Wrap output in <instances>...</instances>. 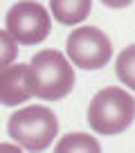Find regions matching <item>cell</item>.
Here are the masks:
<instances>
[{"instance_id": "cell-1", "label": "cell", "mask_w": 135, "mask_h": 153, "mask_svg": "<svg viewBox=\"0 0 135 153\" xmlns=\"http://www.w3.org/2000/svg\"><path fill=\"white\" fill-rule=\"evenodd\" d=\"M59 50H41L29 61V83L34 97L43 101H59L74 88L72 61Z\"/></svg>"}, {"instance_id": "cell-2", "label": "cell", "mask_w": 135, "mask_h": 153, "mask_svg": "<svg viewBox=\"0 0 135 153\" xmlns=\"http://www.w3.org/2000/svg\"><path fill=\"white\" fill-rule=\"evenodd\" d=\"M135 120V97L124 88L108 86L92 97L88 106V124L99 135L124 133Z\"/></svg>"}, {"instance_id": "cell-3", "label": "cell", "mask_w": 135, "mask_h": 153, "mask_svg": "<svg viewBox=\"0 0 135 153\" xmlns=\"http://www.w3.org/2000/svg\"><path fill=\"white\" fill-rule=\"evenodd\" d=\"M7 133L25 151H45L59 133V120L47 106L32 104L9 117Z\"/></svg>"}, {"instance_id": "cell-4", "label": "cell", "mask_w": 135, "mask_h": 153, "mask_svg": "<svg viewBox=\"0 0 135 153\" xmlns=\"http://www.w3.org/2000/svg\"><path fill=\"white\" fill-rule=\"evenodd\" d=\"M52 11H47L36 0H20L9 7L5 16V27L14 34L20 45H39L52 32Z\"/></svg>"}, {"instance_id": "cell-5", "label": "cell", "mask_w": 135, "mask_h": 153, "mask_svg": "<svg viewBox=\"0 0 135 153\" xmlns=\"http://www.w3.org/2000/svg\"><path fill=\"white\" fill-rule=\"evenodd\" d=\"M70 61L81 70H99L113 56V43L99 27H77L65 41Z\"/></svg>"}, {"instance_id": "cell-6", "label": "cell", "mask_w": 135, "mask_h": 153, "mask_svg": "<svg viewBox=\"0 0 135 153\" xmlns=\"http://www.w3.org/2000/svg\"><path fill=\"white\" fill-rule=\"evenodd\" d=\"M29 83V63H14L2 65L0 72V101L2 106H18L32 97Z\"/></svg>"}, {"instance_id": "cell-7", "label": "cell", "mask_w": 135, "mask_h": 153, "mask_svg": "<svg viewBox=\"0 0 135 153\" xmlns=\"http://www.w3.org/2000/svg\"><path fill=\"white\" fill-rule=\"evenodd\" d=\"M50 11L61 25H79L90 16L92 0H50Z\"/></svg>"}, {"instance_id": "cell-8", "label": "cell", "mask_w": 135, "mask_h": 153, "mask_svg": "<svg viewBox=\"0 0 135 153\" xmlns=\"http://www.w3.org/2000/svg\"><path fill=\"white\" fill-rule=\"evenodd\" d=\"M56 153H99L101 144L97 142L92 135L88 133H68L65 137H61L54 146Z\"/></svg>"}, {"instance_id": "cell-9", "label": "cell", "mask_w": 135, "mask_h": 153, "mask_svg": "<svg viewBox=\"0 0 135 153\" xmlns=\"http://www.w3.org/2000/svg\"><path fill=\"white\" fill-rule=\"evenodd\" d=\"M115 74L126 88L135 92V43L124 48L115 61Z\"/></svg>"}, {"instance_id": "cell-10", "label": "cell", "mask_w": 135, "mask_h": 153, "mask_svg": "<svg viewBox=\"0 0 135 153\" xmlns=\"http://www.w3.org/2000/svg\"><path fill=\"white\" fill-rule=\"evenodd\" d=\"M18 41L14 38V34L9 32V29H2V65H9V63H14L16 54H18Z\"/></svg>"}, {"instance_id": "cell-11", "label": "cell", "mask_w": 135, "mask_h": 153, "mask_svg": "<svg viewBox=\"0 0 135 153\" xmlns=\"http://www.w3.org/2000/svg\"><path fill=\"white\" fill-rule=\"evenodd\" d=\"M106 7H111V9H124V7H128L133 0H101Z\"/></svg>"}]
</instances>
